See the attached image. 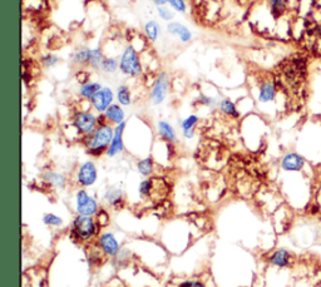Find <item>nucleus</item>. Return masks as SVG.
I'll list each match as a JSON object with an SVG mask.
<instances>
[{"label":"nucleus","mask_w":321,"mask_h":287,"mask_svg":"<svg viewBox=\"0 0 321 287\" xmlns=\"http://www.w3.org/2000/svg\"><path fill=\"white\" fill-rule=\"evenodd\" d=\"M113 135H114V127H112V124H99L93 133L83 138V143L88 154L93 157H101L102 154H106Z\"/></svg>","instance_id":"nucleus-1"},{"label":"nucleus","mask_w":321,"mask_h":287,"mask_svg":"<svg viewBox=\"0 0 321 287\" xmlns=\"http://www.w3.org/2000/svg\"><path fill=\"white\" fill-rule=\"evenodd\" d=\"M120 72L129 78H138L143 73L139 53L132 44L126 45L120 56Z\"/></svg>","instance_id":"nucleus-2"},{"label":"nucleus","mask_w":321,"mask_h":287,"mask_svg":"<svg viewBox=\"0 0 321 287\" xmlns=\"http://www.w3.org/2000/svg\"><path fill=\"white\" fill-rule=\"evenodd\" d=\"M98 126V116L91 110H77L72 117V127L83 138L93 133Z\"/></svg>","instance_id":"nucleus-3"},{"label":"nucleus","mask_w":321,"mask_h":287,"mask_svg":"<svg viewBox=\"0 0 321 287\" xmlns=\"http://www.w3.org/2000/svg\"><path fill=\"white\" fill-rule=\"evenodd\" d=\"M98 231V224L92 217L78 215L73 221V236L80 241H91Z\"/></svg>","instance_id":"nucleus-4"},{"label":"nucleus","mask_w":321,"mask_h":287,"mask_svg":"<svg viewBox=\"0 0 321 287\" xmlns=\"http://www.w3.org/2000/svg\"><path fill=\"white\" fill-rule=\"evenodd\" d=\"M169 92V77L167 72L161 70L153 80L150 92V101L153 105H160L166 101Z\"/></svg>","instance_id":"nucleus-5"},{"label":"nucleus","mask_w":321,"mask_h":287,"mask_svg":"<svg viewBox=\"0 0 321 287\" xmlns=\"http://www.w3.org/2000/svg\"><path fill=\"white\" fill-rule=\"evenodd\" d=\"M75 210H77L78 215L92 217L98 213V203H97L96 198L87 193L85 189L80 188L75 194Z\"/></svg>","instance_id":"nucleus-6"},{"label":"nucleus","mask_w":321,"mask_h":287,"mask_svg":"<svg viewBox=\"0 0 321 287\" xmlns=\"http://www.w3.org/2000/svg\"><path fill=\"white\" fill-rule=\"evenodd\" d=\"M115 93L110 87H102L101 91L97 92L90 101L92 108L99 114H103L104 112L114 103Z\"/></svg>","instance_id":"nucleus-7"},{"label":"nucleus","mask_w":321,"mask_h":287,"mask_svg":"<svg viewBox=\"0 0 321 287\" xmlns=\"http://www.w3.org/2000/svg\"><path fill=\"white\" fill-rule=\"evenodd\" d=\"M98 170L93 161H85L79 166L75 176V181L80 187H91L97 182Z\"/></svg>","instance_id":"nucleus-8"},{"label":"nucleus","mask_w":321,"mask_h":287,"mask_svg":"<svg viewBox=\"0 0 321 287\" xmlns=\"http://www.w3.org/2000/svg\"><path fill=\"white\" fill-rule=\"evenodd\" d=\"M127 126V122L118 124L114 127V135H113V139L110 142L109 148L107 151V156L109 158L112 157L118 156V154L125 152V142H123V133H125V129Z\"/></svg>","instance_id":"nucleus-9"},{"label":"nucleus","mask_w":321,"mask_h":287,"mask_svg":"<svg viewBox=\"0 0 321 287\" xmlns=\"http://www.w3.org/2000/svg\"><path fill=\"white\" fill-rule=\"evenodd\" d=\"M166 29L168 32V34L176 37L183 44H187V43H190L192 40V32L185 24L180 23V21H171V23L167 24Z\"/></svg>","instance_id":"nucleus-10"},{"label":"nucleus","mask_w":321,"mask_h":287,"mask_svg":"<svg viewBox=\"0 0 321 287\" xmlns=\"http://www.w3.org/2000/svg\"><path fill=\"white\" fill-rule=\"evenodd\" d=\"M98 246L107 256H117L118 252H120L118 241L115 240V237L112 234H108V232L107 234H102L98 237Z\"/></svg>","instance_id":"nucleus-11"},{"label":"nucleus","mask_w":321,"mask_h":287,"mask_svg":"<svg viewBox=\"0 0 321 287\" xmlns=\"http://www.w3.org/2000/svg\"><path fill=\"white\" fill-rule=\"evenodd\" d=\"M103 116L104 118H106L107 123L114 124V126H118V124L126 122L125 109H123L122 105L118 104V103H113L106 112L103 113Z\"/></svg>","instance_id":"nucleus-12"},{"label":"nucleus","mask_w":321,"mask_h":287,"mask_svg":"<svg viewBox=\"0 0 321 287\" xmlns=\"http://www.w3.org/2000/svg\"><path fill=\"white\" fill-rule=\"evenodd\" d=\"M157 132L158 135L163 140L168 143H176L177 142V133L174 131L173 127L168 123L167 121H160L157 123Z\"/></svg>","instance_id":"nucleus-13"},{"label":"nucleus","mask_w":321,"mask_h":287,"mask_svg":"<svg viewBox=\"0 0 321 287\" xmlns=\"http://www.w3.org/2000/svg\"><path fill=\"white\" fill-rule=\"evenodd\" d=\"M281 167L285 170H300L304 167V158L296 153H288L282 158Z\"/></svg>","instance_id":"nucleus-14"},{"label":"nucleus","mask_w":321,"mask_h":287,"mask_svg":"<svg viewBox=\"0 0 321 287\" xmlns=\"http://www.w3.org/2000/svg\"><path fill=\"white\" fill-rule=\"evenodd\" d=\"M199 117L196 114H191L188 116L187 118L183 119L181 122V128H182V134L183 137L187 138V139H191V138L195 137V129L196 126L198 124Z\"/></svg>","instance_id":"nucleus-15"},{"label":"nucleus","mask_w":321,"mask_h":287,"mask_svg":"<svg viewBox=\"0 0 321 287\" xmlns=\"http://www.w3.org/2000/svg\"><path fill=\"white\" fill-rule=\"evenodd\" d=\"M92 48L88 47H80L71 55V62L74 66H78L80 68L88 67V62H90Z\"/></svg>","instance_id":"nucleus-16"},{"label":"nucleus","mask_w":321,"mask_h":287,"mask_svg":"<svg viewBox=\"0 0 321 287\" xmlns=\"http://www.w3.org/2000/svg\"><path fill=\"white\" fill-rule=\"evenodd\" d=\"M161 33V26L158 24V21L156 20H148L145 21L144 25H143V34H144L145 39L150 43L157 42L158 38H160Z\"/></svg>","instance_id":"nucleus-17"},{"label":"nucleus","mask_w":321,"mask_h":287,"mask_svg":"<svg viewBox=\"0 0 321 287\" xmlns=\"http://www.w3.org/2000/svg\"><path fill=\"white\" fill-rule=\"evenodd\" d=\"M115 101L122 107H128L132 103V91L128 84H120L115 89Z\"/></svg>","instance_id":"nucleus-18"},{"label":"nucleus","mask_w":321,"mask_h":287,"mask_svg":"<svg viewBox=\"0 0 321 287\" xmlns=\"http://www.w3.org/2000/svg\"><path fill=\"white\" fill-rule=\"evenodd\" d=\"M269 262L274 266L277 267H286L291 262V254L286 250H277L270 256Z\"/></svg>","instance_id":"nucleus-19"},{"label":"nucleus","mask_w":321,"mask_h":287,"mask_svg":"<svg viewBox=\"0 0 321 287\" xmlns=\"http://www.w3.org/2000/svg\"><path fill=\"white\" fill-rule=\"evenodd\" d=\"M276 96V87L272 82H265L260 85V92H258V101L261 103H269L274 101Z\"/></svg>","instance_id":"nucleus-20"},{"label":"nucleus","mask_w":321,"mask_h":287,"mask_svg":"<svg viewBox=\"0 0 321 287\" xmlns=\"http://www.w3.org/2000/svg\"><path fill=\"white\" fill-rule=\"evenodd\" d=\"M102 87H103V85H102L101 83L93 82V80H91V82L85 83V84L79 85V89H78V93H79L80 98L87 99V101H91L92 97H93L94 94L97 93V92L101 91Z\"/></svg>","instance_id":"nucleus-21"},{"label":"nucleus","mask_w":321,"mask_h":287,"mask_svg":"<svg viewBox=\"0 0 321 287\" xmlns=\"http://www.w3.org/2000/svg\"><path fill=\"white\" fill-rule=\"evenodd\" d=\"M43 180L47 183H49L50 186L55 187V188H64L67 185L66 177L62 173L54 172V170H47L43 175Z\"/></svg>","instance_id":"nucleus-22"},{"label":"nucleus","mask_w":321,"mask_h":287,"mask_svg":"<svg viewBox=\"0 0 321 287\" xmlns=\"http://www.w3.org/2000/svg\"><path fill=\"white\" fill-rule=\"evenodd\" d=\"M99 70L103 74H114V73H117L120 70V58H115V56H104L101 66H99Z\"/></svg>","instance_id":"nucleus-23"},{"label":"nucleus","mask_w":321,"mask_h":287,"mask_svg":"<svg viewBox=\"0 0 321 287\" xmlns=\"http://www.w3.org/2000/svg\"><path fill=\"white\" fill-rule=\"evenodd\" d=\"M218 109L223 113V114L228 116L231 118H239L240 117V112L237 109L236 104L231 101L230 98H223L221 99L220 103H218Z\"/></svg>","instance_id":"nucleus-24"},{"label":"nucleus","mask_w":321,"mask_h":287,"mask_svg":"<svg viewBox=\"0 0 321 287\" xmlns=\"http://www.w3.org/2000/svg\"><path fill=\"white\" fill-rule=\"evenodd\" d=\"M155 169V161L152 157H145V158L139 159L137 162V170L143 176V177H148L153 173Z\"/></svg>","instance_id":"nucleus-25"},{"label":"nucleus","mask_w":321,"mask_h":287,"mask_svg":"<svg viewBox=\"0 0 321 287\" xmlns=\"http://www.w3.org/2000/svg\"><path fill=\"white\" fill-rule=\"evenodd\" d=\"M104 56L106 55L103 54V49H102L101 47L92 48L90 62H88V68H91V69H99V66H101Z\"/></svg>","instance_id":"nucleus-26"},{"label":"nucleus","mask_w":321,"mask_h":287,"mask_svg":"<svg viewBox=\"0 0 321 287\" xmlns=\"http://www.w3.org/2000/svg\"><path fill=\"white\" fill-rule=\"evenodd\" d=\"M104 198H106V201L109 203V205L117 206L123 201V193L121 189H117V188L108 189V191L106 192Z\"/></svg>","instance_id":"nucleus-27"},{"label":"nucleus","mask_w":321,"mask_h":287,"mask_svg":"<svg viewBox=\"0 0 321 287\" xmlns=\"http://www.w3.org/2000/svg\"><path fill=\"white\" fill-rule=\"evenodd\" d=\"M155 191V180H144L139 183L138 192L142 197H151Z\"/></svg>","instance_id":"nucleus-28"},{"label":"nucleus","mask_w":321,"mask_h":287,"mask_svg":"<svg viewBox=\"0 0 321 287\" xmlns=\"http://www.w3.org/2000/svg\"><path fill=\"white\" fill-rule=\"evenodd\" d=\"M157 8V13L158 17H160L162 20L167 21V23H171L174 19V10L172 8L167 7V5H163V7H156Z\"/></svg>","instance_id":"nucleus-29"},{"label":"nucleus","mask_w":321,"mask_h":287,"mask_svg":"<svg viewBox=\"0 0 321 287\" xmlns=\"http://www.w3.org/2000/svg\"><path fill=\"white\" fill-rule=\"evenodd\" d=\"M269 3L271 5L272 14L276 15V17H280L285 12L287 0H269Z\"/></svg>","instance_id":"nucleus-30"},{"label":"nucleus","mask_w":321,"mask_h":287,"mask_svg":"<svg viewBox=\"0 0 321 287\" xmlns=\"http://www.w3.org/2000/svg\"><path fill=\"white\" fill-rule=\"evenodd\" d=\"M40 62H42V64L45 68H54L55 66H58V63L61 62V59H59V56L56 55V54L47 53L42 56Z\"/></svg>","instance_id":"nucleus-31"},{"label":"nucleus","mask_w":321,"mask_h":287,"mask_svg":"<svg viewBox=\"0 0 321 287\" xmlns=\"http://www.w3.org/2000/svg\"><path fill=\"white\" fill-rule=\"evenodd\" d=\"M167 5H169L177 13L185 14L187 12V3H186V0H167Z\"/></svg>","instance_id":"nucleus-32"},{"label":"nucleus","mask_w":321,"mask_h":287,"mask_svg":"<svg viewBox=\"0 0 321 287\" xmlns=\"http://www.w3.org/2000/svg\"><path fill=\"white\" fill-rule=\"evenodd\" d=\"M221 99H217L216 97H212V96H209V94H201L198 98V102L201 103L202 105H205V107H216L217 105L218 107V103H220Z\"/></svg>","instance_id":"nucleus-33"},{"label":"nucleus","mask_w":321,"mask_h":287,"mask_svg":"<svg viewBox=\"0 0 321 287\" xmlns=\"http://www.w3.org/2000/svg\"><path fill=\"white\" fill-rule=\"evenodd\" d=\"M43 222L45 224H49V226H61L63 223V220L61 217H58V216L53 215V213H47L43 217Z\"/></svg>","instance_id":"nucleus-34"},{"label":"nucleus","mask_w":321,"mask_h":287,"mask_svg":"<svg viewBox=\"0 0 321 287\" xmlns=\"http://www.w3.org/2000/svg\"><path fill=\"white\" fill-rule=\"evenodd\" d=\"M74 77H75V80H77V82L79 83V85L85 84V83L91 82V78H90L91 74L87 72V70H84V69L78 70V72L75 73Z\"/></svg>","instance_id":"nucleus-35"},{"label":"nucleus","mask_w":321,"mask_h":287,"mask_svg":"<svg viewBox=\"0 0 321 287\" xmlns=\"http://www.w3.org/2000/svg\"><path fill=\"white\" fill-rule=\"evenodd\" d=\"M179 287H206L201 281H185L180 283Z\"/></svg>","instance_id":"nucleus-36"}]
</instances>
